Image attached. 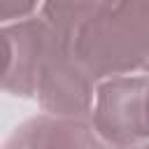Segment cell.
Instances as JSON below:
<instances>
[{"label":"cell","mask_w":149,"mask_h":149,"mask_svg":"<svg viewBox=\"0 0 149 149\" xmlns=\"http://www.w3.org/2000/svg\"><path fill=\"white\" fill-rule=\"evenodd\" d=\"M37 14L98 84L149 72V0H44Z\"/></svg>","instance_id":"cell-1"},{"label":"cell","mask_w":149,"mask_h":149,"mask_svg":"<svg viewBox=\"0 0 149 149\" xmlns=\"http://www.w3.org/2000/svg\"><path fill=\"white\" fill-rule=\"evenodd\" d=\"M130 149H149V142H144V144H135V147H130Z\"/></svg>","instance_id":"cell-5"},{"label":"cell","mask_w":149,"mask_h":149,"mask_svg":"<svg viewBox=\"0 0 149 149\" xmlns=\"http://www.w3.org/2000/svg\"><path fill=\"white\" fill-rule=\"evenodd\" d=\"M2 149H116L91 123V119L37 114L7 137Z\"/></svg>","instance_id":"cell-3"},{"label":"cell","mask_w":149,"mask_h":149,"mask_svg":"<svg viewBox=\"0 0 149 149\" xmlns=\"http://www.w3.org/2000/svg\"><path fill=\"white\" fill-rule=\"evenodd\" d=\"M44 0H0V19L2 23H14L35 16L37 9H42Z\"/></svg>","instance_id":"cell-4"},{"label":"cell","mask_w":149,"mask_h":149,"mask_svg":"<svg viewBox=\"0 0 149 149\" xmlns=\"http://www.w3.org/2000/svg\"><path fill=\"white\" fill-rule=\"evenodd\" d=\"M91 123L116 149L149 142V72L100 81Z\"/></svg>","instance_id":"cell-2"}]
</instances>
